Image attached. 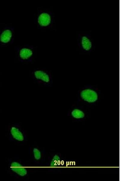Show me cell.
I'll use <instances>...</instances> for the list:
<instances>
[{"label": "cell", "mask_w": 120, "mask_h": 181, "mask_svg": "<svg viewBox=\"0 0 120 181\" xmlns=\"http://www.w3.org/2000/svg\"><path fill=\"white\" fill-rule=\"evenodd\" d=\"M100 90L97 86L87 84L78 91L76 103L87 106H95L100 101Z\"/></svg>", "instance_id": "obj_1"}, {"label": "cell", "mask_w": 120, "mask_h": 181, "mask_svg": "<svg viewBox=\"0 0 120 181\" xmlns=\"http://www.w3.org/2000/svg\"><path fill=\"white\" fill-rule=\"evenodd\" d=\"M34 21L39 29L51 28L54 22V14L49 9H38L35 14Z\"/></svg>", "instance_id": "obj_2"}, {"label": "cell", "mask_w": 120, "mask_h": 181, "mask_svg": "<svg viewBox=\"0 0 120 181\" xmlns=\"http://www.w3.org/2000/svg\"><path fill=\"white\" fill-rule=\"evenodd\" d=\"M14 34V26L5 23L0 24V46L5 47L13 44Z\"/></svg>", "instance_id": "obj_3"}, {"label": "cell", "mask_w": 120, "mask_h": 181, "mask_svg": "<svg viewBox=\"0 0 120 181\" xmlns=\"http://www.w3.org/2000/svg\"><path fill=\"white\" fill-rule=\"evenodd\" d=\"M77 42L78 47L82 52L89 54L94 49V44L90 34L82 33L78 34Z\"/></svg>", "instance_id": "obj_4"}, {"label": "cell", "mask_w": 120, "mask_h": 181, "mask_svg": "<svg viewBox=\"0 0 120 181\" xmlns=\"http://www.w3.org/2000/svg\"><path fill=\"white\" fill-rule=\"evenodd\" d=\"M33 45L24 44L15 46V50L18 59L21 62H29L32 61L34 54Z\"/></svg>", "instance_id": "obj_5"}, {"label": "cell", "mask_w": 120, "mask_h": 181, "mask_svg": "<svg viewBox=\"0 0 120 181\" xmlns=\"http://www.w3.org/2000/svg\"><path fill=\"white\" fill-rule=\"evenodd\" d=\"M33 76L35 81L47 86H50L52 84L51 74L49 71L43 69H36L33 72Z\"/></svg>", "instance_id": "obj_6"}, {"label": "cell", "mask_w": 120, "mask_h": 181, "mask_svg": "<svg viewBox=\"0 0 120 181\" xmlns=\"http://www.w3.org/2000/svg\"><path fill=\"white\" fill-rule=\"evenodd\" d=\"M86 112L83 107L76 103L71 106L69 110L68 114L75 119H80L85 117Z\"/></svg>", "instance_id": "obj_7"}, {"label": "cell", "mask_w": 120, "mask_h": 181, "mask_svg": "<svg viewBox=\"0 0 120 181\" xmlns=\"http://www.w3.org/2000/svg\"><path fill=\"white\" fill-rule=\"evenodd\" d=\"M10 168L13 171L22 176L25 175L27 173L26 169L17 162H13L11 165Z\"/></svg>", "instance_id": "obj_8"}, {"label": "cell", "mask_w": 120, "mask_h": 181, "mask_svg": "<svg viewBox=\"0 0 120 181\" xmlns=\"http://www.w3.org/2000/svg\"><path fill=\"white\" fill-rule=\"evenodd\" d=\"M11 135L14 138L19 141H22L24 139L23 135L22 132L17 128L13 127L10 130Z\"/></svg>", "instance_id": "obj_9"}, {"label": "cell", "mask_w": 120, "mask_h": 181, "mask_svg": "<svg viewBox=\"0 0 120 181\" xmlns=\"http://www.w3.org/2000/svg\"><path fill=\"white\" fill-rule=\"evenodd\" d=\"M33 152L35 158L37 160L39 159L41 157V153L40 151L37 148H34Z\"/></svg>", "instance_id": "obj_10"}]
</instances>
